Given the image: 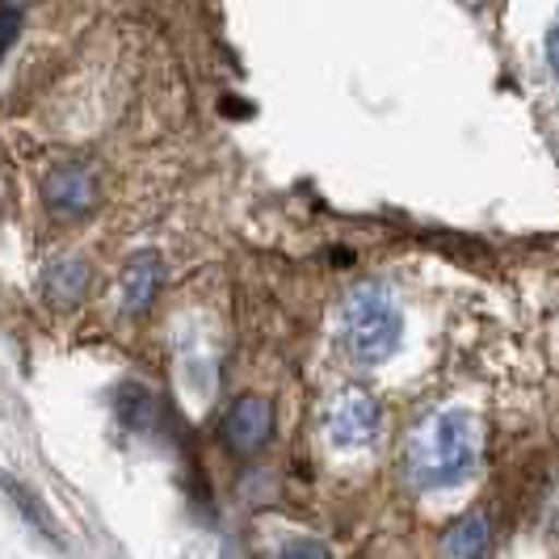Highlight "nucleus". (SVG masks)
<instances>
[{"label":"nucleus","mask_w":559,"mask_h":559,"mask_svg":"<svg viewBox=\"0 0 559 559\" xmlns=\"http://www.w3.org/2000/svg\"><path fill=\"white\" fill-rule=\"evenodd\" d=\"M476 417L463 408H450L442 417H429L408 442V476L417 488H450L472 476L476 467Z\"/></svg>","instance_id":"f257e3e1"},{"label":"nucleus","mask_w":559,"mask_h":559,"mask_svg":"<svg viewBox=\"0 0 559 559\" xmlns=\"http://www.w3.org/2000/svg\"><path fill=\"white\" fill-rule=\"evenodd\" d=\"M400 336H404L400 308L383 290L362 286L345 308V345H349V354L362 366H379L400 349Z\"/></svg>","instance_id":"f03ea898"},{"label":"nucleus","mask_w":559,"mask_h":559,"mask_svg":"<svg viewBox=\"0 0 559 559\" xmlns=\"http://www.w3.org/2000/svg\"><path fill=\"white\" fill-rule=\"evenodd\" d=\"M324 433L341 450H362L379 438V404L358 388H345L324 413Z\"/></svg>","instance_id":"7ed1b4c3"},{"label":"nucleus","mask_w":559,"mask_h":559,"mask_svg":"<svg viewBox=\"0 0 559 559\" xmlns=\"http://www.w3.org/2000/svg\"><path fill=\"white\" fill-rule=\"evenodd\" d=\"M219 438L236 454H257V450L274 438V404L257 392L236 395L227 404L224 420H219Z\"/></svg>","instance_id":"20e7f679"},{"label":"nucleus","mask_w":559,"mask_h":559,"mask_svg":"<svg viewBox=\"0 0 559 559\" xmlns=\"http://www.w3.org/2000/svg\"><path fill=\"white\" fill-rule=\"evenodd\" d=\"M43 202L59 219H84L97 206V177L81 160H63L43 177Z\"/></svg>","instance_id":"39448f33"},{"label":"nucleus","mask_w":559,"mask_h":559,"mask_svg":"<svg viewBox=\"0 0 559 559\" xmlns=\"http://www.w3.org/2000/svg\"><path fill=\"white\" fill-rule=\"evenodd\" d=\"M160 282H165V261L156 249H143L127 261L122 270V308L127 316H143V311L156 304L160 295Z\"/></svg>","instance_id":"423d86ee"},{"label":"nucleus","mask_w":559,"mask_h":559,"mask_svg":"<svg viewBox=\"0 0 559 559\" xmlns=\"http://www.w3.org/2000/svg\"><path fill=\"white\" fill-rule=\"evenodd\" d=\"M88 282H93V270H88L84 257H59L43 274V299L56 311L81 308L84 295H88Z\"/></svg>","instance_id":"0eeeda50"},{"label":"nucleus","mask_w":559,"mask_h":559,"mask_svg":"<svg viewBox=\"0 0 559 559\" xmlns=\"http://www.w3.org/2000/svg\"><path fill=\"white\" fill-rule=\"evenodd\" d=\"M488 547H492V526L484 513H463L442 534V559H484Z\"/></svg>","instance_id":"6e6552de"},{"label":"nucleus","mask_w":559,"mask_h":559,"mask_svg":"<svg viewBox=\"0 0 559 559\" xmlns=\"http://www.w3.org/2000/svg\"><path fill=\"white\" fill-rule=\"evenodd\" d=\"M4 492H9V501L22 509V518H26V526L34 534H43L47 543H63L59 538V531H56V522H51V513H47V504L38 501V497H29L26 488H22V479H13V476H4Z\"/></svg>","instance_id":"1a4fd4ad"},{"label":"nucleus","mask_w":559,"mask_h":559,"mask_svg":"<svg viewBox=\"0 0 559 559\" xmlns=\"http://www.w3.org/2000/svg\"><path fill=\"white\" fill-rule=\"evenodd\" d=\"M278 559H333V551L324 543H316V538H304V543H290Z\"/></svg>","instance_id":"9d476101"},{"label":"nucleus","mask_w":559,"mask_h":559,"mask_svg":"<svg viewBox=\"0 0 559 559\" xmlns=\"http://www.w3.org/2000/svg\"><path fill=\"white\" fill-rule=\"evenodd\" d=\"M547 59H551V68H556V76H559V22L551 26V34H547Z\"/></svg>","instance_id":"9b49d317"},{"label":"nucleus","mask_w":559,"mask_h":559,"mask_svg":"<svg viewBox=\"0 0 559 559\" xmlns=\"http://www.w3.org/2000/svg\"><path fill=\"white\" fill-rule=\"evenodd\" d=\"M13 4H22V0H13Z\"/></svg>","instance_id":"f8f14e48"}]
</instances>
